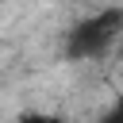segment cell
<instances>
[{"mask_svg": "<svg viewBox=\"0 0 123 123\" xmlns=\"http://www.w3.org/2000/svg\"><path fill=\"white\" fill-rule=\"evenodd\" d=\"M119 38H123V8H104L88 19H81L65 35L62 50H65L69 62H96L111 46H119Z\"/></svg>", "mask_w": 123, "mask_h": 123, "instance_id": "obj_1", "label": "cell"}, {"mask_svg": "<svg viewBox=\"0 0 123 123\" xmlns=\"http://www.w3.org/2000/svg\"><path fill=\"white\" fill-rule=\"evenodd\" d=\"M100 123H123V96H119V100H115V104L100 115Z\"/></svg>", "mask_w": 123, "mask_h": 123, "instance_id": "obj_2", "label": "cell"}, {"mask_svg": "<svg viewBox=\"0 0 123 123\" xmlns=\"http://www.w3.org/2000/svg\"><path fill=\"white\" fill-rule=\"evenodd\" d=\"M19 123H65V119L46 115V111H27V115H19Z\"/></svg>", "mask_w": 123, "mask_h": 123, "instance_id": "obj_3", "label": "cell"}, {"mask_svg": "<svg viewBox=\"0 0 123 123\" xmlns=\"http://www.w3.org/2000/svg\"><path fill=\"white\" fill-rule=\"evenodd\" d=\"M119 50H123V38H119Z\"/></svg>", "mask_w": 123, "mask_h": 123, "instance_id": "obj_4", "label": "cell"}]
</instances>
